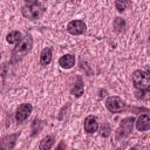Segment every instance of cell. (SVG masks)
<instances>
[{
  "label": "cell",
  "mask_w": 150,
  "mask_h": 150,
  "mask_svg": "<svg viewBox=\"0 0 150 150\" xmlns=\"http://www.w3.org/2000/svg\"><path fill=\"white\" fill-rule=\"evenodd\" d=\"M42 125H43L42 121H40V120H34V122H33V132H32V136H35L38 132H40V130L42 129Z\"/></svg>",
  "instance_id": "obj_18"
},
{
  "label": "cell",
  "mask_w": 150,
  "mask_h": 150,
  "mask_svg": "<svg viewBox=\"0 0 150 150\" xmlns=\"http://www.w3.org/2000/svg\"><path fill=\"white\" fill-rule=\"evenodd\" d=\"M46 8L45 6L40 5V4H32V5H26L21 8L22 15L25 18H28L30 20H36L39 19L43 13H45Z\"/></svg>",
  "instance_id": "obj_3"
},
{
  "label": "cell",
  "mask_w": 150,
  "mask_h": 150,
  "mask_svg": "<svg viewBox=\"0 0 150 150\" xmlns=\"http://www.w3.org/2000/svg\"><path fill=\"white\" fill-rule=\"evenodd\" d=\"M136 124V129L138 131H145L150 129V117L148 115H141L137 121L135 122Z\"/></svg>",
  "instance_id": "obj_10"
},
{
  "label": "cell",
  "mask_w": 150,
  "mask_h": 150,
  "mask_svg": "<svg viewBox=\"0 0 150 150\" xmlns=\"http://www.w3.org/2000/svg\"><path fill=\"white\" fill-rule=\"evenodd\" d=\"M83 90H84V87H83V83H82V80L81 77L77 79V82L75 83V86L73 87L71 89V94L76 97H80L82 94H83Z\"/></svg>",
  "instance_id": "obj_14"
},
{
  "label": "cell",
  "mask_w": 150,
  "mask_h": 150,
  "mask_svg": "<svg viewBox=\"0 0 150 150\" xmlns=\"http://www.w3.org/2000/svg\"><path fill=\"white\" fill-rule=\"evenodd\" d=\"M86 28H87V26H86L84 21H82V20H71L67 25V30L71 35H80V34L84 33Z\"/></svg>",
  "instance_id": "obj_7"
},
{
  "label": "cell",
  "mask_w": 150,
  "mask_h": 150,
  "mask_svg": "<svg viewBox=\"0 0 150 150\" xmlns=\"http://www.w3.org/2000/svg\"><path fill=\"white\" fill-rule=\"evenodd\" d=\"M84 131L88 132V134H94L97 131L98 129V122H97V118L94 116V115H89L86 117L84 120Z\"/></svg>",
  "instance_id": "obj_8"
},
{
  "label": "cell",
  "mask_w": 150,
  "mask_h": 150,
  "mask_svg": "<svg viewBox=\"0 0 150 150\" xmlns=\"http://www.w3.org/2000/svg\"><path fill=\"white\" fill-rule=\"evenodd\" d=\"M33 110V107L30 103H22L21 105H19V108L16 109V112H15V120L21 123V122H25L28 116L30 115Z\"/></svg>",
  "instance_id": "obj_6"
},
{
  "label": "cell",
  "mask_w": 150,
  "mask_h": 150,
  "mask_svg": "<svg viewBox=\"0 0 150 150\" xmlns=\"http://www.w3.org/2000/svg\"><path fill=\"white\" fill-rule=\"evenodd\" d=\"M115 6L118 12H123L129 6V0H115Z\"/></svg>",
  "instance_id": "obj_17"
},
{
  "label": "cell",
  "mask_w": 150,
  "mask_h": 150,
  "mask_svg": "<svg viewBox=\"0 0 150 150\" xmlns=\"http://www.w3.org/2000/svg\"><path fill=\"white\" fill-rule=\"evenodd\" d=\"M110 131H111V129H110L109 124L108 123H103L102 127H101V136L102 137H108L110 135Z\"/></svg>",
  "instance_id": "obj_19"
},
{
  "label": "cell",
  "mask_w": 150,
  "mask_h": 150,
  "mask_svg": "<svg viewBox=\"0 0 150 150\" xmlns=\"http://www.w3.org/2000/svg\"><path fill=\"white\" fill-rule=\"evenodd\" d=\"M114 28L116 32H122L125 28V21L122 18H116L114 20Z\"/></svg>",
  "instance_id": "obj_16"
},
{
  "label": "cell",
  "mask_w": 150,
  "mask_h": 150,
  "mask_svg": "<svg viewBox=\"0 0 150 150\" xmlns=\"http://www.w3.org/2000/svg\"><path fill=\"white\" fill-rule=\"evenodd\" d=\"M20 132H15V134H12L9 136H6L1 139V143H0V146L4 149V150H8V149H13L15 143H16V138L19 137Z\"/></svg>",
  "instance_id": "obj_9"
},
{
  "label": "cell",
  "mask_w": 150,
  "mask_h": 150,
  "mask_svg": "<svg viewBox=\"0 0 150 150\" xmlns=\"http://www.w3.org/2000/svg\"><path fill=\"white\" fill-rule=\"evenodd\" d=\"M105 107L112 114H118L124 110L125 103L124 101L118 96H109L105 100Z\"/></svg>",
  "instance_id": "obj_5"
},
{
  "label": "cell",
  "mask_w": 150,
  "mask_h": 150,
  "mask_svg": "<svg viewBox=\"0 0 150 150\" xmlns=\"http://www.w3.org/2000/svg\"><path fill=\"white\" fill-rule=\"evenodd\" d=\"M53 144H54V137L53 136H46L41 141V143L39 145V149L40 150H49V149H52Z\"/></svg>",
  "instance_id": "obj_13"
},
{
  "label": "cell",
  "mask_w": 150,
  "mask_h": 150,
  "mask_svg": "<svg viewBox=\"0 0 150 150\" xmlns=\"http://www.w3.org/2000/svg\"><path fill=\"white\" fill-rule=\"evenodd\" d=\"M27 4L32 5V4H38V1H42V0H25Z\"/></svg>",
  "instance_id": "obj_20"
},
{
  "label": "cell",
  "mask_w": 150,
  "mask_h": 150,
  "mask_svg": "<svg viewBox=\"0 0 150 150\" xmlns=\"http://www.w3.org/2000/svg\"><path fill=\"white\" fill-rule=\"evenodd\" d=\"M50 61H52V49L49 47H47L41 52L40 63H41V66H47L50 63Z\"/></svg>",
  "instance_id": "obj_12"
},
{
  "label": "cell",
  "mask_w": 150,
  "mask_h": 150,
  "mask_svg": "<svg viewBox=\"0 0 150 150\" xmlns=\"http://www.w3.org/2000/svg\"><path fill=\"white\" fill-rule=\"evenodd\" d=\"M132 83L138 90H148L150 88V75L143 70H135L132 73Z\"/></svg>",
  "instance_id": "obj_2"
},
{
  "label": "cell",
  "mask_w": 150,
  "mask_h": 150,
  "mask_svg": "<svg viewBox=\"0 0 150 150\" xmlns=\"http://www.w3.org/2000/svg\"><path fill=\"white\" fill-rule=\"evenodd\" d=\"M21 39H22L21 38V33L18 32V30H12L7 35V38H6V40H7L8 43H18V42H20Z\"/></svg>",
  "instance_id": "obj_15"
},
{
  "label": "cell",
  "mask_w": 150,
  "mask_h": 150,
  "mask_svg": "<svg viewBox=\"0 0 150 150\" xmlns=\"http://www.w3.org/2000/svg\"><path fill=\"white\" fill-rule=\"evenodd\" d=\"M59 64L63 69H70L75 64V56L71 55V54H66V55H63V56L60 57Z\"/></svg>",
  "instance_id": "obj_11"
},
{
  "label": "cell",
  "mask_w": 150,
  "mask_h": 150,
  "mask_svg": "<svg viewBox=\"0 0 150 150\" xmlns=\"http://www.w3.org/2000/svg\"><path fill=\"white\" fill-rule=\"evenodd\" d=\"M136 120L135 117H125L121 121L120 123V127L117 129V136L116 138L120 139V138H124L127 137L131 131H132V128H134V124H135Z\"/></svg>",
  "instance_id": "obj_4"
},
{
  "label": "cell",
  "mask_w": 150,
  "mask_h": 150,
  "mask_svg": "<svg viewBox=\"0 0 150 150\" xmlns=\"http://www.w3.org/2000/svg\"><path fill=\"white\" fill-rule=\"evenodd\" d=\"M32 46H33V38H32V35L30 34H26L20 40V42H18V45L14 47V49L12 50L11 62L12 63H15V62L20 61L27 53L30 52Z\"/></svg>",
  "instance_id": "obj_1"
}]
</instances>
